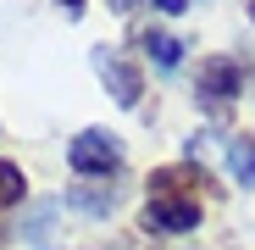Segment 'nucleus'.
I'll return each instance as SVG.
<instances>
[{"instance_id":"f257e3e1","label":"nucleus","mask_w":255,"mask_h":250,"mask_svg":"<svg viewBox=\"0 0 255 250\" xmlns=\"http://www.w3.org/2000/svg\"><path fill=\"white\" fill-rule=\"evenodd\" d=\"M67 167H72L78 178H117V173H122V145H117V134L83 128V134L67 145Z\"/></svg>"},{"instance_id":"f03ea898","label":"nucleus","mask_w":255,"mask_h":250,"mask_svg":"<svg viewBox=\"0 0 255 250\" xmlns=\"http://www.w3.org/2000/svg\"><path fill=\"white\" fill-rule=\"evenodd\" d=\"M95 72H100V83L111 89V100L122 106V111H133L139 100H144V78H139V67L128 61L122 50H111V45H95Z\"/></svg>"},{"instance_id":"7ed1b4c3","label":"nucleus","mask_w":255,"mask_h":250,"mask_svg":"<svg viewBox=\"0 0 255 250\" xmlns=\"http://www.w3.org/2000/svg\"><path fill=\"white\" fill-rule=\"evenodd\" d=\"M139 223L150 234H194L200 228V200L194 195H150Z\"/></svg>"},{"instance_id":"20e7f679","label":"nucleus","mask_w":255,"mask_h":250,"mask_svg":"<svg viewBox=\"0 0 255 250\" xmlns=\"http://www.w3.org/2000/svg\"><path fill=\"white\" fill-rule=\"evenodd\" d=\"M194 95H200L205 106H228V100H239V95H244V72H239V61H233V56H205V61H200V78H194Z\"/></svg>"},{"instance_id":"39448f33","label":"nucleus","mask_w":255,"mask_h":250,"mask_svg":"<svg viewBox=\"0 0 255 250\" xmlns=\"http://www.w3.org/2000/svg\"><path fill=\"white\" fill-rule=\"evenodd\" d=\"M222 161H228L233 184L255 189V139H250V134H233V139H228V150H222Z\"/></svg>"},{"instance_id":"423d86ee","label":"nucleus","mask_w":255,"mask_h":250,"mask_svg":"<svg viewBox=\"0 0 255 250\" xmlns=\"http://www.w3.org/2000/svg\"><path fill=\"white\" fill-rule=\"evenodd\" d=\"M144 50H150V61H155L161 72H172V67L183 61V39H172V33H155V28H150V33H144Z\"/></svg>"},{"instance_id":"0eeeda50","label":"nucleus","mask_w":255,"mask_h":250,"mask_svg":"<svg viewBox=\"0 0 255 250\" xmlns=\"http://www.w3.org/2000/svg\"><path fill=\"white\" fill-rule=\"evenodd\" d=\"M67 206H78V212H89V217H106L111 206H117V189H111V184H106V189H72Z\"/></svg>"},{"instance_id":"6e6552de","label":"nucleus","mask_w":255,"mask_h":250,"mask_svg":"<svg viewBox=\"0 0 255 250\" xmlns=\"http://www.w3.org/2000/svg\"><path fill=\"white\" fill-rule=\"evenodd\" d=\"M22 195H28V178H22V167L0 156V206H17Z\"/></svg>"},{"instance_id":"1a4fd4ad","label":"nucleus","mask_w":255,"mask_h":250,"mask_svg":"<svg viewBox=\"0 0 255 250\" xmlns=\"http://www.w3.org/2000/svg\"><path fill=\"white\" fill-rule=\"evenodd\" d=\"M50 217H56V200L33 206V212L22 217V234H28V239H50Z\"/></svg>"},{"instance_id":"9d476101","label":"nucleus","mask_w":255,"mask_h":250,"mask_svg":"<svg viewBox=\"0 0 255 250\" xmlns=\"http://www.w3.org/2000/svg\"><path fill=\"white\" fill-rule=\"evenodd\" d=\"M144 6H155L161 17H178V11H189V6H183V0H144Z\"/></svg>"},{"instance_id":"9b49d317","label":"nucleus","mask_w":255,"mask_h":250,"mask_svg":"<svg viewBox=\"0 0 255 250\" xmlns=\"http://www.w3.org/2000/svg\"><path fill=\"white\" fill-rule=\"evenodd\" d=\"M56 6H67V17H78V11H83V0H56Z\"/></svg>"},{"instance_id":"f8f14e48","label":"nucleus","mask_w":255,"mask_h":250,"mask_svg":"<svg viewBox=\"0 0 255 250\" xmlns=\"http://www.w3.org/2000/svg\"><path fill=\"white\" fill-rule=\"evenodd\" d=\"M111 6H117V11H128V6H133V0H111Z\"/></svg>"},{"instance_id":"ddd939ff","label":"nucleus","mask_w":255,"mask_h":250,"mask_svg":"<svg viewBox=\"0 0 255 250\" xmlns=\"http://www.w3.org/2000/svg\"><path fill=\"white\" fill-rule=\"evenodd\" d=\"M250 17H255V11H250Z\"/></svg>"}]
</instances>
